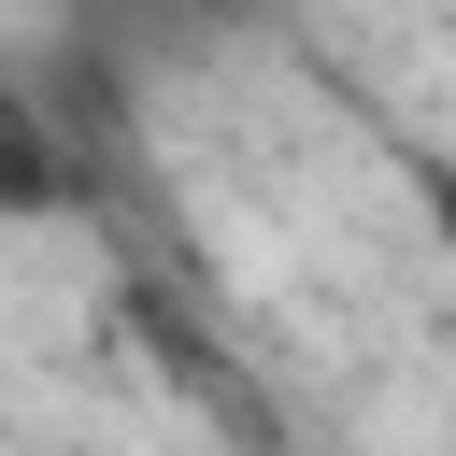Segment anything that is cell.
Segmentation results:
<instances>
[{
	"instance_id": "obj_1",
	"label": "cell",
	"mask_w": 456,
	"mask_h": 456,
	"mask_svg": "<svg viewBox=\"0 0 456 456\" xmlns=\"http://www.w3.org/2000/svg\"><path fill=\"white\" fill-rule=\"evenodd\" d=\"M57 200H71V157H57L43 114L0 86V214H57Z\"/></svg>"
}]
</instances>
